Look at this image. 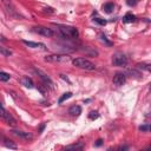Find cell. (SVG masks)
<instances>
[{
  "label": "cell",
  "mask_w": 151,
  "mask_h": 151,
  "mask_svg": "<svg viewBox=\"0 0 151 151\" xmlns=\"http://www.w3.org/2000/svg\"><path fill=\"white\" fill-rule=\"evenodd\" d=\"M56 27L58 28V31L60 32V34H62L64 38H66V39H78L79 38V31L73 26L56 24Z\"/></svg>",
  "instance_id": "1"
},
{
  "label": "cell",
  "mask_w": 151,
  "mask_h": 151,
  "mask_svg": "<svg viewBox=\"0 0 151 151\" xmlns=\"http://www.w3.org/2000/svg\"><path fill=\"white\" fill-rule=\"evenodd\" d=\"M72 64L76 67L82 68V70H86V71H95L96 70V65L85 58H76L72 60Z\"/></svg>",
  "instance_id": "2"
},
{
  "label": "cell",
  "mask_w": 151,
  "mask_h": 151,
  "mask_svg": "<svg viewBox=\"0 0 151 151\" xmlns=\"http://www.w3.org/2000/svg\"><path fill=\"white\" fill-rule=\"evenodd\" d=\"M71 57L68 54H51L45 57V62L48 63H68Z\"/></svg>",
  "instance_id": "3"
},
{
  "label": "cell",
  "mask_w": 151,
  "mask_h": 151,
  "mask_svg": "<svg viewBox=\"0 0 151 151\" xmlns=\"http://www.w3.org/2000/svg\"><path fill=\"white\" fill-rule=\"evenodd\" d=\"M112 64L115 66H118V67H124L128 64V58L124 53L117 52L112 56Z\"/></svg>",
  "instance_id": "4"
},
{
  "label": "cell",
  "mask_w": 151,
  "mask_h": 151,
  "mask_svg": "<svg viewBox=\"0 0 151 151\" xmlns=\"http://www.w3.org/2000/svg\"><path fill=\"white\" fill-rule=\"evenodd\" d=\"M0 118H1L3 120H5L6 124H8V125H15L17 124L14 117L6 111V110L4 109V106L1 105V103H0Z\"/></svg>",
  "instance_id": "5"
},
{
  "label": "cell",
  "mask_w": 151,
  "mask_h": 151,
  "mask_svg": "<svg viewBox=\"0 0 151 151\" xmlns=\"http://www.w3.org/2000/svg\"><path fill=\"white\" fill-rule=\"evenodd\" d=\"M32 31L34 33H38V34L43 36V37H46V38H51L54 34V32L52 31V28H48V27H45V26H36V27H33Z\"/></svg>",
  "instance_id": "6"
},
{
  "label": "cell",
  "mask_w": 151,
  "mask_h": 151,
  "mask_svg": "<svg viewBox=\"0 0 151 151\" xmlns=\"http://www.w3.org/2000/svg\"><path fill=\"white\" fill-rule=\"evenodd\" d=\"M11 134L20 139L24 140H32L33 139V135L30 132H25V131H19V130H11Z\"/></svg>",
  "instance_id": "7"
},
{
  "label": "cell",
  "mask_w": 151,
  "mask_h": 151,
  "mask_svg": "<svg viewBox=\"0 0 151 151\" xmlns=\"http://www.w3.org/2000/svg\"><path fill=\"white\" fill-rule=\"evenodd\" d=\"M112 82L116 86H122L123 84H125L126 82V74L123 73V72H117L115 76H113V79Z\"/></svg>",
  "instance_id": "8"
},
{
  "label": "cell",
  "mask_w": 151,
  "mask_h": 151,
  "mask_svg": "<svg viewBox=\"0 0 151 151\" xmlns=\"http://www.w3.org/2000/svg\"><path fill=\"white\" fill-rule=\"evenodd\" d=\"M34 72L38 74V77L40 78V79H42L43 80V83L45 84V86L47 87H52V85H53V83H52V80H51V78H50V77H47L44 72H42V71H40V70H34Z\"/></svg>",
  "instance_id": "9"
},
{
  "label": "cell",
  "mask_w": 151,
  "mask_h": 151,
  "mask_svg": "<svg viewBox=\"0 0 151 151\" xmlns=\"http://www.w3.org/2000/svg\"><path fill=\"white\" fill-rule=\"evenodd\" d=\"M23 43L28 46V47H31V48H42V50H46V45L43 44V43H34V42H28V40H23Z\"/></svg>",
  "instance_id": "10"
},
{
  "label": "cell",
  "mask_w": 151,
  "mask_h": 151,
  "mask_svg": "<svg viewBox=\"0 0 151 151\" xmlns=\"http://www.w3.org/2000/svg\"><path fill=\"white\" fill-rule=\"evenodd\" d=\"M21 84L25 86V87H28V89H32V87H34V83H33V80L30 78L28 76H26V77H23L21 78Z\"/></svg>",
  "instance_id": "11"
},
{
  "label": "cell",
  "mask_w": 151,
  "mask_h": 151,
  "mask_svg": "<svg viewBox=\"0 0 151 151\" xmlns=\"http://www.w3.org/2000/svg\"><path fill=\"white\" fill-rule=\"evenodd\" d=\"M68 113L71 116H79L80 113H82V107H80L79 105H73L68 109Z\"/></svg>",
  "instance_id": "12"
},
{
  "label": "cell",
  "mask_w": 151,
  "mask_h": 151,
  "mask_svg": "<svg viewBox=\"0 0 151 151\" xmlns=\"http://www.w3.org/2000/svg\"><path fill=\"white\" fill-rule=\"evenodd\" d=\"M136 19H137L136 15H134L132 13H126L123 17V23H126V24H129V23H135Z\"/></svg>",
  "instance_id": "13"
},
{
  "label": "cell",
  "mask_w": 151,
  "mask_h": 151,
  "mask_svg": "<svg viewBox=\"0 0 151 151\" xmlns=\"http://www.w3.org/2000/svg\"><path fill=\"white\" fill-rule=\"evenodd\" d=\"M113 8H115V4L113 3H106V4L103 5V11L105 13H107V14L112 13L113 12Z\"/></svg>",
  "instance_id": "14"
},
{
  "label": "cell",
  "mask_w": 151,
  "mask_h": 151,
  "mask_svg": "<svg viewBox=\"0 0 151 151\" xmlns=\"http://www.w3.org/2000/svg\"><path fill=\"white\" fill-rule=\"evenodd\" d=\"M4 140H5V146H6V148H9V149H14V150H17V149H18V145H17L15 143H13L11 139L4 138Z\"/></svg>",
  "instance_id": "15"
},
{
  "label": "cell",
  "mask_w": 151,
  "mask_h": 151,
  "mask_svg": "<svg viewBox=\"0 0 151 151\" xmlns=\"http://www.w3.org/2000/svg\"><path fill=\"white\" fill-rule=\"evenodd\" d=\"M65 149H66V150H83V149H84V144H82V143H78V144L67 145Z\"/></svg>",
  "instance_id": "16"
},
{
  "label": "cell",
  "mask_w": 151,
  "mask_h": 151,
  "mask_svg": "<svg viewBox=\"0 0 151 151\" xmlns=\"http://www.w3.org/2000/svg\"><path fill=\"white\" fill-rule=\"evenodd\" d=\"M136 67H137V70H145L148 72H150V70H151L150 64H146V63H139L136 65Z\"/></svg>",
  "instance_id": "17"
},
{
  "label": "cell",
  "mask_w": 151,
  "mask_h": 151,
  "mask_svg": "<svg viewBox=\"0 0 151 151\" xmlns=\"http://www.w3.org/2000/svg\"><path fill=\"white\" fill-rule=\"evenodd\" d=\"M99 39H100V42L104 43V44H105V45H107V46H112V45H113V44H112V42H110V40H107L106 36H105V34H103V33H100V34H99Z\"/></svg>",
  "instance_id": "18"
},
{
  "label": "cell",
  "mask_w": 151,
  "mask_h": 151,
  "mask_svg": "<svg viewBox=\"0 0 151 151\" xmlns=\"http://www.w3.org/2000/svg\"><path fill=\"white\" fill-rule=\"evenodd\" d=\"M72 97V92H66V93H64L62 97L59 98V100H58V103L59 104H62V103H64L65 100H67L68 98H71Z\"/></svg>",
  "instance_id": "19"
},
{
  "label": "cell",
  "mask_w": 151,
  "mask_h": 151,
  "mask_svg": "<svg viewBox=\"0 0 151 151\" xmlns=\"http://www.w3.org/2000/svg\"><path fill=\"white\" fill-rule=\"evenodd\" d=\"M0 53H1L4 57L12 56V51H11V50H7L6 47H3V46H0Z\"/></svg>",
  "instance_id": "20"
},
{
  "label": "cell",
  "mask_w": 151,
  "mask_h": 151,
  "mask_svg": "<svg viewBox=\"0 0 151 151\" xmlns=\"http://www.w3.org/2000/svg\"><path fill=\"white\" fill-rule=\"evenodd\" d=\"M129 74H131V77H136V78H142V73H140L138 70L134 68V70H129L128 71Z\"/></svg>",
  "instance_id": "21"
},
{
  "label": "cell",
  "mask_w": 151,
  "mask_h": 151,
  "mask_svg": "<svg viewBox=\"0 0 151 151\" xmlns=\"http://www.w3.org/2000/svg\"><path fill=\"white\" fill-rule=\"evenodd\" d=\"M9 79H11V76H9L8 73L0 71V82H8Z\"/></svg>",
  "instance_id": "22"
},
{
  "label": "cell",
  "mask_w": 151,
  "mask_h": 151,
  "mask_svg": "<svg viewBox=\"0 0 151 151\" xmlns=\"http://www.w3.org/2000/svg\"><path fill=\"white\" fill-rule=\"evenodd\" d=\"M139 131L142 132H149L150 131V124H144L139 126Z\"/></svg>",
  "instance_id": "23"
},
{
  "label": "cell",
  "mask_w": 151,
  "mask_h": 151,
  "mask_svg": "<svg viewBox=\"0 0 151 151\" xmlns=\"http://www.w3.org/2000/svg\"><path fill=\"white\" fill-rule=\"evenodd\" d=\"M99 117V113L97 112V111H91L89 113V118L91 119V120H95V119H97Z\"/></svg>",
  "instance_id": "24"
},
{
  "label": "cell",
  "mask_w": 151,
  "mask_h": 151,
  "mask_svg": "<svg viewBox=\"0 0 151 151\" xmlns=\"http://www.w3.org/2000/svg\"><path fill=\"white\" fill-rule=\"evenodd\" d=\"M93 21L95 23H97V24H99V25H106V20H104V19H100V18H95L93 19Z\"/></svg>",
  "instance_id": "25"
},
{
  "label": "cell",
  "mask_w": 151,
  "mask_h": 151,
  "mask_svg": "<svg viewBox=\"0 0 151 151\" xmlns=\"http://www.w3.org/2000/svg\"><path fill=\"white\" fill-rule=\"evenodd\" d=\"M137 3H138V0H126V5H128V6H130V7L136 6V5H137Z\"/></svg>",
  "instance_id": "26"
},
{
  "label": "cell",
  "mask_w": 151,
  "mask_h": 151,
  "mask_svg": "<svg viewBox=\"0 0 151 151\" xmlns=\"http://www.w3.org/2000/svg\"><path fill=\"white\" fill-rule=\"evenodd\" d=\"M44 11H45V12H48V13H54V9H53L52 7H48V6L44 8Z\"/></svg>",
  "instance_id": "27"
},
{
  "label": "cell",
  "mask_w": 151,
  "mask_h": 151,
  "mask_svg": "<svg viewBox=\"0 0 151 151\" xmlns=\"http://www.w3.org/2000/svg\"><path fill=\"white\" fill-rule=\"evenodd\" d=\"M103 142H104V140L103 139H97V142L95 143V146H100V145H103Z\"/></svg>",
  "instance_id": "28"
},
{
  "label": "cell",
  "mask_w": 151,
  "mask_h": 151,
  "mask_svg": "<svg viewBox=\"0 0 151 151\" xmlns=\"http://www.w3.org/2000/svg\"><path fill=\"white\" fill-rule=\"evenodd\" d=\"M45 126H46V124L44 123V124H42V126H40V129H39V132H43L44 131V129H45Z\"/></svg>",
  "instance_id": "29"
},
{
  "label": "cell",
  "mask_w": 151,
  "mask_h": 151,
  "mask_svg": "<svg viewBox=\"0 0 151 151\" xmlns=\"http://www.w3.org/2000/svg\"><path fill=\"white\" fill-rule=\"evenodd\" d=\"M60 77H62V78H63V79H64V80H66V82H67V83H71V82H70V80H68V79H67V77H65V76H64V74H60Z\"/></svg>",
  "instance_id": "30"
},
{
  "label": "cell",
  "mask_w": 151,
  "mask_h": 151,
  "mask_svg": "<svg viewBox=\"0 0 151 151\" xmlns=\"http://www.w3.org/2000/svg\"><path fill=\"white\" fill-rule=\"evenodd\" d=\"M118 149L119 150H126V149H129V146H119Z\"/></svg>",
  "instance_id": "31"
}]
</instances>
